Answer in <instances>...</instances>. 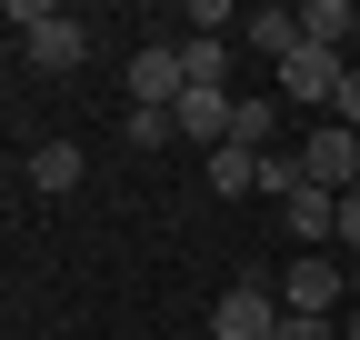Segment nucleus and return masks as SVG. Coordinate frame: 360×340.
<instances>
[{"mask_svg": "<svg viewBox=\"0 0 360 340\" xmlns=\"http://www.w3.org/2000/svg\"><path fill=\"white\" fill-rule=\"evenodd\" d=\"M180 40H141L130 51V110H180Z\"/></svg>", "mask_w": 360, "mask_h": 340, "instance_id": "obj_3", "label": "nucleus"}, {"mask_svg": "<svg viewBox=\"0 0 360 340\" xmlns=\"http://www.w3.org/2000/svg\"><path fill=\"white\" fill-rule=\"evenodd\" d=\"M170 120H180V140H210L220 150V140H231V91H180Z\"/></svg>", "mask_w": 360, "mask_h": 340, "instance_id": "obj_8", "label": "nucleus"}, {"mask_svg": "<svg viewBox=\"0 0 360 340\" xmlns=\"http://www.w3.org/2000/svg\"><path fill=\"white\" fill-rule=\"evenodd\" d=\"M231 150H250V160L281 150V100H231Z\"/></svg>", "mask_w": 360, "mask_h": 340, "instance_id": "obj_9", "label": "nucleus"}, {"mask_svg": "<svg viewBox=\"0 0 360 340\" xmlns=\"http://www.w3.org/2000/svg\"><path fill=\"white\" fill-rule=\"evenodd\" d=\"M210 190H220V200H240V190H260V160L220 140V150H210Z\"/></svg>", "mask_w": 360, "mask_h": 340, "instance_id": "obj_13", "label": "nucleus"}, {"mask_svg": "<svg viewBox=\"0 0 360 340\" xmlns=\"http://www.w3.org/2000/svg\"><path fill=\"white\" fill-rule=\"evenodd\" d=\"M30 60H40V70H80V60H90V30H80L70 11H40V20H30Z\"/></svg>", "mask_w": 360, "mask_h": 340, "instance_id": "obj_6", "label": "nucleus"}, {"mask_svg": "<svg viewBox=\"0 0 360 340\" xmlns=\"http://www.w3.org/2000/svg\"><path fill=\"white\" fill-rule=\"evenodd\" d=\"M330 120H340V131H360V70H340V100H330Z\"/></svg>", "mask_w": 360, "mask_h": 340, "instance_id": "obj_17", "label": "nucleus"}, {"mask_svg": "<svg viewBox=\"0 0 360 340\" xmlns=\"http://www.w3.org/2000/svg\"><path fill=\"white\" fill-rule=\"evenodd\" d=\"M281 330V301H270V290H220V310H210V340H270Z\"/></svg>", "mask_w": 360, "mask_h": 340, "instance_id": "obj_5", "label": "nucleus"}, {"mask_svg": "<svg viewBox=\"0 0 360 340\" xmlns=\"http://www.w3.org/2000/svg\"><path fill=\"white\" fill-rule=\"evenodd\" d=\"M260 190H281V200H290V190H300V160H290V150H270V160H260Z\"/></svg>", "mask_w": 360, "mask_h": 340, "instance_id": "obj_16", "label": "nucleus"}, {"mask_svg": "<svg viewBox=\"0 0 360 340\" xmlns=\"http://www.w3.org/2000/svg\"><path fill=\"white\" fill-rule=\"evenodd\" d=\"M270 340H340V330H330V320H290V310H281V330H270Z\"/></svg>", "mask_w": 360, "mask_h": 340, "instance_id": "obj_19", "label": "nucleus"}, {"mask_svg": "<svg viewBox=\"0 0 360 340\" xmlns=\"http://www.w3.org/2000/svg\"><path fill=\"white\" fill-rule=\"evenodd\" d=\"M130 120V150H160V140H180V120L170 110H120Z\"/></svg>", "mask_w": 360, "mask_h": 340, "instance_id": "obj_15", "label": "nucleus"}, {"mask_svg": "<svg viewBox=\"0 0 360 340\" xmlns=\"http://www.w3.org/2000/svg\"><path fill=\"white\" fill-rule=\"evenodd\" d=\"M240 30H250V51H270V70H281V60L300 51V11H250Z\"/></svg>", "mask_w": 360, "mask_h": 340, "instance_id": "obj_11", "label": "nucleus"}, {"mask_svg": "<svg viewBox=\"0 0 360 340\" xmlns=\"http://www.w3.org/2000/svg\"><path fill=\"white\" fill-rule=\"evenodd\" d=\"M340 340H360V310H350V330H340Z\"/></svg>", "mask_w": 360, "mask_h": 340, "instance_id": "obj_20", "label": "nucleus"}, {"mask_svg": "<svg viewBox=\"0 0 360 340\" xmlns=\"http://www.w3.org/2000/svg\"><path fill=\"white\" fill-rule=\"evenodd\" d=\"M300 181H321L330 200L360 190V140L340 131V120H310V131H300Z\"/></svg>", "mask_w": 360, "mask_h": 340, "instance_id": "obj_1", "label": "nucleus"}, {"mask_svg": "<svg viewBox=\"0 0 360 340\" xmlns=\"http://www.w3.org/2000/svg\"><path fill=\"white\" fill-rule=\"evenodd\" d=\"M340 250H350V261H360V190H340V230H330Z\"/></svg>", "mask_w": 360, "mask_h": 340, "instance_id": "obj_18", "label": "nucleus"}, {"mask_svg": "<svg viewBox=\"0 0 360 340\" xmlns=\"http://www.w3.org/2000/svg\"><path fill=\"white\" fill-rule=\"evenodd\" d=\"M350 290H360V261H350Z\"/></svg>", "mask_w": 360, "mask_h": 340, "instance_id": "obj_21", "label": "nucleus"}, {"mask_svg": "<svg viewBox=\"0 0 360 340\" xmlns=\"http://www.w3.org/2000/svg\"><path fill=\"white\" fill-rule=\"evenodd\" d=\"M340 290H350V270H330L321 250H300V261L281 270V310H290V320H330Z\"/></svg>", "mask_w": 360, "mask_h": 340, "instance_id": "obj_4", "label": "nucleus"}, {"mask_svg": "<svg viewBox=\"0 0 360 340\" xmlns=\"http://www.w3.org/2000/svg\"><path fill=\"white\" fill-rule=\"evenodd\" d=\"M340 70H350L340 51H310V40H300V51L281 60V110H330L340 100Z\"/></svg>", "mask_w": 360, "mask_h": 340, "instance_id": "obj_2", "label": "nucleus"}, {"mask_svg": "<svg viewBox=\"0 0 360 340\" xmlns=\"http://www.w3.org/2000/svg\"><path fill=\"white\" fill-rule=\"evenodd\" d=\"M300 40H310V51H350V40H360V11H350V0H310V11H300Z\"/></svg>", "mask_w": 360, "mask_h": 340, "instance_id": "obj_10", "label": "nucleus"}, {"mask_svg": "<svg viewBox=\"0 0 360 340\" xmlns=\"http://www.w3.org/2000/svg\"><path fill=\"white\" fill-rule=\"evenodd\" d=\"M30 190H80V150L70 140H40L30 150Z\"/></svg>", "mask_w": 360, "mask_h": 340, "instance_id": "obj_12", "label": "nucleus"}, {"mask_svg": "<svg viewBox=\"0 0 360 340\" xmlns=\"http://www.w3.org/2000/svg\"><path fill=\"white\" fill-rule=\"evenodd\" d=\"M350 140H360V131H350Z\"/></svg>", "mask_w": 360, "mask_h": 340, "instance_id": "obj_22", "label": "nucleus"}, {"mask_svg": "<svg viewBox=\"0 0 360 340\" xmlns=\"http://www.w3.org/2000/svg\"><path fill=\"white\" fill-rule=\"evenodd\" d=\"M220 60H231V40H180V80L191 91H220Z\"/></svg>", "mask_w": 360, "mask_h": 340, "instance_id": "obj_14", "label": "nucleus"}, {"mask_svg": "<svg viewBox=\"0 0 360 340\" xmlns=\"http://www.w3.org/2000/svg\"><path fill=\"white\" fill-rule=\"evenodd\" d=\"M281 210H290V240H300V250H321V240H330V230H340V200H330V190H321V181H300V190H290V200H281Z\"/></svg>", "mask_w": 360, "mask_h": 340, "instance_id": "obj_7", "label": "nucleus"}]
</instances>
